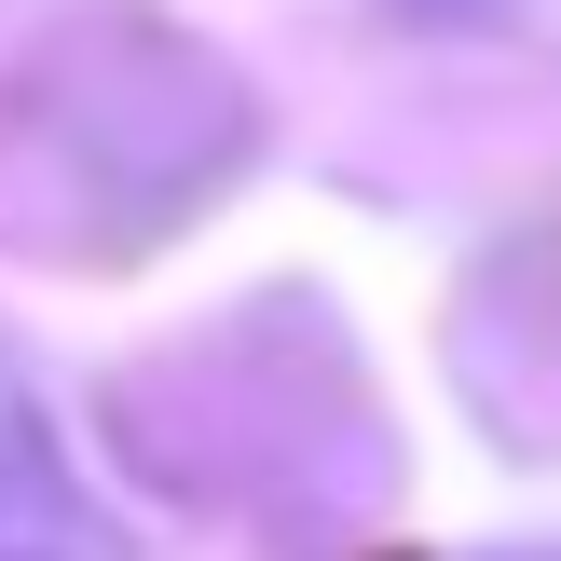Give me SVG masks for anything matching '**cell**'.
<instances>
[{
	"label": "cell",
	"instance_id": "1",
	"mask_svg": "<svg viewBox=\"0 0 561 561\" xmlns=\"http://www.w3.org/2000/svg\"><path fill=\"white\" fill-rule=\"evenodd\" d=\"M42 480H55V453H42V411H27L14 356H0V493H42Z\"/></svg>",
	"mask_w": 561,
	"mask_h": 561
},
{
	"label": "cell",
	"instance_id": "2",
	"mask_svg": "<svg viewBox=\"0 0 561 561\" xmlns=\"http://www.w3.org/2000/svg\"><path fill=\"white\" fill-rule=\"evenodd\" d=\"M520 561H561V548H520Z\"/></svg>",
	"mask_w": 561,
	"mask_h": 561
}]
</instances>
